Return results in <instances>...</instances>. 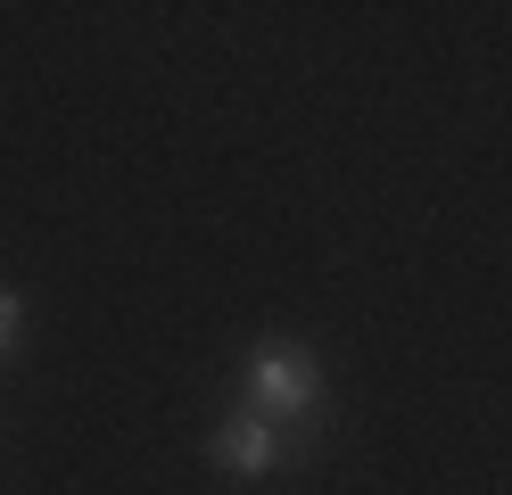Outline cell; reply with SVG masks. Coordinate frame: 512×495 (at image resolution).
<instances>
[{"label": "cell", "instance_id": "1", "mask_svg": "<svg viewBox=\"0 0 512 495\" xmlns=\"http://www.w3.org/2000/svg\"><path fill=\"white\" fill-rule=\"evenodd\" d=\"M314 396H323V372H314L298 347H256V363H248V405L265 413V421H298Z\"/></svg>", "mask_w": 512, "mask_h": 495}, {"label": "cell", "instance_id": "3", "mask_svg": "<svg viewBox=\"0 0 512 495\" xmlns=\"http://www.w3.org/2000/svg\"><path fill=\"white\" fill-rule=\"evenodd\" d=\"M9 339H17V297L0 289V355H9Z\"/></svg>", "mask_w": 512, "mask_h": 495}, {"label": "cell", "instance_id": "2", "mask_svg": "<svg viewBox=\"0 0 512 495\" xmlns=\"http://www.w3.org/2000/svg\"><path fill=\"white\" fill-rule=\"evenodd\" d=\"M215 462H223V471H240V479H265V471H281V429L265 413L223 421L215 429Z\"/></svg>", "mask_w": 512, "mask_h": 495}]
</instances>
